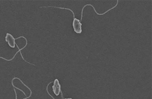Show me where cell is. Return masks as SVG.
I'll use <instances>...</instances> for the list:
<instances>
[{"label": "cell", "mask_w": 152, "mask_h": 99, "mask_svg": "<svg viewBox=\"0 0 152 99\" xmlns=\"http://www.w3.org/2000/svg\"><path fill=\"white\" fill-rule=\"evenodd\" d=\"M52 89H53V92L56 95H59L61 91V85L59 84V81L57 79L54 80V84L52 86Z\"/></svg>", "instance_id": "cell-3"}, {"label": "cell", "mask_w": 152, "mask_h": 99, "mask_svg": "<svg viewBox=\"0 0 152 99\" xmlns=\"http://www.w3.org/2000/svg\"><path fill=\"white\" fill-rule=\"evenodd\" d=\"M72 99V98H66V99Z\"/></svg>", "instance_id": "cell-4"}, {"label": "cell", "mask_w": 152, "mask_h": 99, "mask_svg": "<svg viewBox=\"0 0 152 99\" xmlns=\"http://www.w3.org/2000/svg\"><path fill=\"white\" fill-rule=\"evenodd\" d=\"M66 9L70 10L73 13L74 19L73 21L72 26L74 30L75 33H77V34H80L82 33V27H81L82 26V23H81V22L80 20L75 18L74 13L72 10L68 9Z\"/></svg>", "instance_id": "cell-1"}, {"label": "cell", "mask_w": 152, "mask_h": 99, "mask_svg": "<svg viewBox=\"0 0 152 99\" xmlns=\"http://www.w3.org/2000/svg\"><path fill=\"white\" fill-rule=\"evenodd\" d=\"M15 40L14 37L12 36V34L10 33H7L6 34V37H5V41L6 42H7L8 44L9 45L11 48H14L15 47Z\"/></svg>", "instance_id": "cell-2"}]
</instances>
